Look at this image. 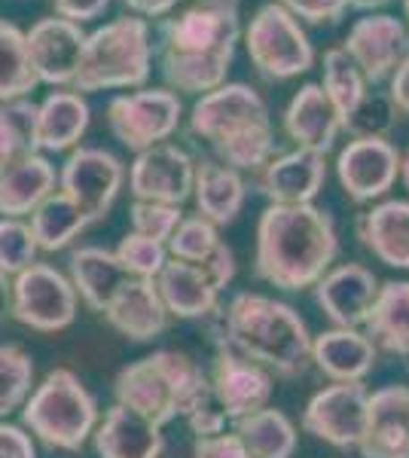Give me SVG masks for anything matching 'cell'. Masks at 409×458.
<instances>
[{
	"label": "cell",
	"mask_w": 409,
	"mask_h": 458,
	"mask_svg": "<svg viewBox=\"0 0 409 458\" xmlns=\"http://www.w3.org/2000/svg\"><path fill=\"white\" fill-rule=\"evenodd\" d=\"M0 458H37L34 437L25 428L0 422Z\"/></svg>",
	"instance_id": "cell-46"
},
{
	"label": "cell",
	"mask_w": 409,
	"mask_h": 458,
	"mask_svg": "<svg viewBox=\"0 0 409 458\" xmlns=\"http://www.w3.org/2000/svg\"><path fill=\"white\" fill-rule=\"evenodd\" d=\"M129 217H132V233L166 245L171 239V233L177 229V224L183 220V211H181V205L141 202V199H135L129 208Z\"/></svg>",
	"instance_id": "cell-42"
},
{
	"label": "cell",
	"mask_w": 409,
	"mask_h": 458,
	"mask_svg": "<svg viewBox=\"0 0 409 458\" xmlns=\"http://www.w3.org/2000/svg\"><path fill=\"white\" fill-rule=\"evenodd\" d=\"M217 245H220V233L211 220H205L202 214H183V220L166 242V250L171 260L199 263L205 257H211Z\"/></svg>",
	"instance_id": "cell-38"
},
{
	"label": "cell",
	"mask_w": 409,
	"mask_h": 458,
	"mask_svg": "<svg viewBox=\"0 0 409 458\" xmlns=\"http://www.w3.org/2000/svg\"><path fill=\"white\" fill-rule=\"evenodd\" d=\"M153 34L150 21L123 16L86 34L80 68L71 89L80 95L107 92V89H141L150 80Z\"/></svg>",
	"instance_id": "cell-6"
},
{
	"label": "cell",
	"mask_w": 409,
	"mask_h": 458,
	"mask_svg": "<svg viewBox=\"0 0 409 458\" xmlns=\"http://www.w3.org/2000/svg\"><path fill=\"white\" fill-rule=\"evenodd\" d=\"M400 177H404V183L409 190V150H406V157H400Z\"/></svg>",
	"instance_id": "cell-52"
},
{
	"label": "cell",
	"mask_w": 409,
	"mask_h": 458,
	"mask_svg": "<svg viewBox=\"0 0 409 458\" xmlns=\"http://www.w3.org/2000/svg\"><path fill=\"white\" fill-rule=\"evenodd\" d=\"M37 242L25 220L19 217H0V272L6 278H16L28 266L37 263Z\"/></svg>",
	"instance_id": "cell-39"
},
{
	"label": "cell",
	"mask_w": 409,
	"mask_h": 458,
	"mask_svg": "<svg viewBox=\"0 0 409 458\" xmlns=\"http://www.w3.org/2000/svg\"><path fill=\"white\" fill-rule=\"evenodd\" d=\"M379 278L361 263L333 266L315 284V302L337 327H363L379 293Z\"/></svg>",
	"instance_id": "cell-19"
},
{
	"label": "cell",
	"mask_w": 409,
	"mask_h": 458,
	"mask_svg": "<svg viewBox=\"0 0 409 458\" xmlns=\"http://www.w3.org/2000/svg\"><path fill=\"white\" fill-rule=\"evenodd\" d=\"M123 4L141 19H159V16H168V13L175 10L177 0H123Z\"/></svg>",
	"instance_id": "cell-49"
},
{
	"label": "cell",
	"mask_w": 409,
	"mask_h": 458,
	"mask_svg": "<svg viewBox=\"0 0 409 458\" xmlns=\"http://www.w3.org/2000/svg\"><path fill=\"white\" fill-rule=\"evenodd\" d=\"M208 388H211V382L190 354L159 349L116 373L114 397L116 403L129 406L144 419H150L153 425L166 428L177 416H187L192 406L202 401Z\"/></svg>",
	"instance_id": "cell-5"
},
{
	"label": "cell",
	"mask_w": 409,
	"mask_h": 458,
	"mask_svg": "<svg viewBox=\"0 0 409 458\" xmlns=\"http://www.w3.org/2000/svg\"><path fill=\"white\" fill-rule=\"evenodd\" d=\"M233 434L254 458H290L296 449V428L281 410L263 406L233 422Z\"/></svg>",
	"instance_id": "cell-33"
},
{
	"label": "cell",
	"mask_w": 409,
	"mask_h": 458,
	"mask_svg": "<svg viewBox=\"0 0 409 458\" xmlns=\"http://www.w3.org/2000/svg\"><path fill=\"white\" fill-rule=\"evenodd\" d=\"M337 174L348 199L376 202L397 183L400 153L388 138H354L339 153Z\"/></svg>",
	"instance_id": "cell-16"
},
{
	"label": "cell",
	"mask_w": 409,
	"mask_h": 458,
	"mask_svg": "<svg viewBox=\"0 0 409 458\" xmlns=\"http://www.w3.org/2000/svg\"><path fill=\"white\" fill-rule=\"evenodd\" d=\"M34 386V360L21 345L0 343V416L25 406Z\"/></svg>",
	"instance_id": "cell-37"
},
{
	"label": "cell",
	"mask_w": 409,
	"mask_h": 458,
	"mask_svg": "<svg viewBox=\"0 0 409 458\" xmlns=\"http://www.w3.org/2000/svg\"><path fill=\"white\" fill-rule=\"evenodd\" d=\"M220 318L217 343L233 345L272 376H300L311 364V334L294 306L263 293H235Z\"/></svg>",
	"instance_id": "cell-3"
},
{
	"label": "cell",
	"mask_w": 409,
	"mask_h": 458,
	"mask_svg": "<svg viewBox=\"0 0 409 458\" xmlns=\"http://www.w3.org/2000/svg\"><path fill=\"white\" fill-rule=\"evenodd\" d=\"M404 10H406V19H409V0H404Z\"/></svg>",
	"instance_id": "cell-53"
},
{
	"label": "cell",
	"mask_w": 409,
	"mask_h": 458,
	"mask_svg": "<svg viewBox=\"0 0 409 458\" xmlns=\"http://www.w3.org/2000/svg\"><path fill=\"white\" fill-rule=\"evenodd\" d=\"M6 315H10V278L0 272V324L6 321Z\"/></svg>",
	"instance_id": "cell-50"
},
{
	"label": "cell",
	"mask_w": 409,
	"mask_h": 458,
	"mask_svg": "<svg viewBox=\"0 0 409 458\" xmlns=\"http://www.w3.org/2000/svg\"><path fill=\"white\" fill-rule=\"evenodd\" d=\"M394 120H397V110L391 101L367 92L361 105L352 110V116L342 123V131H348L352 138H388Z\"/></svg>",
	"instance_id": "cell-41"
},
{
	"label": "cell",
	"mask_w": 409,
	"mask_h": 458,
	"mask_svg": "<svg viewBox=\"0 0 409 458\" xmlns=\"http://www.w3.org/2000/svg\"><path fill=\"white\" fill-rule=\"evenodd\" d=\"M40 86L28 62L25 31L13 21L0 19V101L28 98Z\"/></svg>",
	"instance_id": "cell-34"
},
{
	"label": "cell",
	"mask_w": 409,
	"mask_h": 458,
	"mask_svg": "<svg viewBox=\"0 0 409 458\" xmlns=\"http://www.w3.org/2000/svg\"><path fill=\"white\" fill-rule=\"evenodd\" d=\"M327 181V162L321 153L296 150L272 157L260 168V193L272 205H311Z\"/></svg>",
	"instance_id": "cell-22"
},
{
	"label": "cell",
	"mask_w": 409,
	"mask_h": 458,
	"mask_svg": "<svg viewBox=\"0 0 409 458\" xmlns=\"http://www.w3.org/2000/svg\"><path fill=\"white\" fill-rule=\"evenodd\" d=\"M196 159L177 144H153L129 165V190L141 202L183 205L192 196Z\"/></svg>",
	"instance_id": "cell-15"
},
{
	"label": "cell",
	"mask_w": 409,
	"mask_h": 458,
	"mask_svg": "<svg viewBox=\"0 0 409 458\" xmlns=\"http://www.w3.org/2000/svg\"><path fill=\"white\" fill-rule=\"evenodd\" d=\"M363 248L391 269H409V202L388 199L358 217Z\"/></svg>",
	"instance_id": "cell-28"
},
{
	"label": "cell",
	"mask_w": 409,
	"mask_h": 458,
	"mask_svg": "<svg viewBox=\"0 0 409 458\" xmlns=\"http://www.w3.org/2000/svg\"><path fill=\"white\" fill-rule=\"evenodd\" d=\"M114 254L132 278H156L162 272V266L168 263L166 245L153 239H144V235H138V233H125Z\"/></svg>",
	"instance_id": "cell-40"
},
{
	"label": "cell",
	"mask_w": 409,
	"mask_h": 458,
	"mask_svg": "<svg viewBox=\"0 0 409 458\" xmlns=\"http://www.w3.org/2000/svg\"><path fill=\"white\" fill-rule=\"evenodd\" d=\"M183 419H187L190 431L196 434V437H214V434L226 431V425H229V416L223 412V406H220L217 397H214L211 388L205 391L202 401L192 406V410Z\"/></svg>",
	"instance_id": "cell-43"
},
{
	"label": "cell",
	"mask_w": 409,
	"mask_h": 458,
	"mask_svg": "<svg viewBox=\"0 0 409 458\" xmlns=\"http://www.w3.org/2000/svg\"><path fill=\"white\" fill-rule=\"evenodd\" d=\"M208 382H211V391L220 401L223 412L229 416V425L269 406L275 391V376L226 343H217Z\"/></svg>",
	"instance_id": "cell-14"
},
{
	"label": "cell",
	"mask_w": 409,
	"mask_h": 458,
	"mask_svg": "<svg viewBox=\"0 0 409 458\" xmlns=\"http://www.w3.org/2000/svg\"><path fill=\"white\" fill-rule=\"evenodd\" d=\"M89 101L73 89H55L37 105V150L64 153L80 144L89 129Z\"/></svg>",
	"instance_id": "cell-27"
},
{
	"label": "cell",
	"mask_w": 409,
	"mask_h": 458,
	"mask_svg": "<svg viewBox=\"0 0 409 458\" xmlns=\"http://www.w3.org/2000/svg\"><path fill=\"white\" fill-rule=\"evenodd\" d=\"M52 6H55L58 19H68V21L83 25V21H92V19L104 16V10L110 6V0H52Z\"/></svg>",
	"instance_id": "cell-47"
},
{
	"label": "cell",
	"mask_w": 409,
	"mask_h": 458,
	"mask_svg": "<svg viewBox=\"0 0 409 458\" xmlns=\"http://www.w3.org/2000/svg\"><path fill=\"white\" fill-rule=\"evenodd\" d=\"M248 187L242 181V172L223 165L217 159H199L192 172V199L205 220L214 226H226L244 208Z\"/></svg>",
	"instance_id": "cell-29"
},
{
	"label": "cell",
	"mask_w": 409,
	"mask_h": 458,
	"mask_svg": "<svg viewBox=\"0 0 409 458\" xmlns=\"http://www.w3.org/2000/svg\"><path fill=\"white\" fill-rule=\"evenodd\" d=\"M190 131L211 144L217 162L235 172H260L275 153L269 107L257 89L244 83L205 92L190 114Z\"/></svg>",
	"instance_id": "cell-4"
},
{
	"label": "cell",
	"mask_w": 409,
	"mask_h": 458,
	"mask_svg": "<svg viewBox=\"0 0 409 458\" xmlns=\"http://www.w3.org/2000/svg\"><path fill=\"white\" fill-rule=\"evenodd\" d=\"M104 318L120 336L132 343H150L168 330V309L156 291L153 278H129L116 297L104 306Z\"/></svg>",
	"instance_id": "cell-21"
},
{
	"label": "cell",
	"mask_w": 409,
	"mask_h": 458,
	"mask_svg": "<svg viewBox=\"0 0 409 458\" xmlns=\"http://www.w3.org/2000/svg\"><path fill=\"white\" fill-rule=\"evenodd\" d=\"M379 349L354 327H333L311 336V364L333 382H363L373 373Z\"/></svg>",
	"instance_id": "cell-24"
},
{
	"label": "cell",
	"mask_w": 409,
	"mask_h": 458,
	"mask_svg": "<svg viewBox=\"0 0 409 458\" xmlns=\"http://www.w3.org/2000/svg\"><path fill=\"white\" fill-rule=\"evenodd\" d=\"M388 101L394 105L397 114L409 116V55L400 62V68L391 73V89H388Z\"/></svg>",
	"instance_id": "cell-48"
},
{
	"label": "cell",
	"mask_w": 409,
	"mask_h": 458,
	"mask_svg": "<svg viewBox=\"0 0 409 458\" xmlns=\"http://www.w3.org/2000/svg\"><path fill=\"white\" fill-rule=\"evenodd\" d=\"M37 150V105L31 98L0 101V165Z\"/></svg>",
	"instance_id": "cell-36"
},
{
	"label": "cell",
	"mask_w": 409,
	"mask_h": 458,
	"mask_svg": "<svg viewBox=\"0 0 409 458\" xmlns=\"http://www.w3.org/2000/svg\"><path fill=\"white\" fill-rule=\"evenodd\" d=\"M77 291L71 278L49 263H31L10 282V315L40 334H58L77 318Z\"/></svg>",
	"instance_id": "cell-10"
},
{
	"label": "cell",
	"mask_w": 409,
	"mask_h": 458,
	"mask_svg": "<svg viewBox=\"0 0 409 458\" xmlns=\"http://www.w3.org/2000/svg\"><path fill=\"white\" fill-rule=\"evenodd\" d=\"M28 226H31V233H34L37 248L55 254V250H64L68 245H73V242L80 239V233H86V229L92 226V220L80 211V205L73 202V199L55 190V193L47 196L31 211V224Z\"/></svg>",
	"instance_id": "cell-32"
},
{
	"label": "cell",
	"mask_w": 409,
	"mask_h": 458,
	"mask_svg": "<svg viewBox=\"0 0 409 458\" xmlns=\"http://www.w3.org/2000/svg\"><path fill=\"white\" fill-rule=\"evenodd\" d=\"M361 458H409V386H385L370 394Z\"/></svg>",
	"instance_id": "cell-20"
},
{
	"label": "cell",
	"mask_w": 409,
	"mask_h": 458,
	"mask_svg": "<svg viewBox=\"0 0 409 458\" xmlns=\"http://www.w3.org/2000/svg\"><path fill=\"white\" fill-rule=\"evenodd\" d=\"M86 31L83 25L68 19H40L25 31L28 62L37 77V83L47 86H71L73 73L80 68V55H83Z\"/></svg>",
	"instance_id": "cell-18"
},
{
	"label": "cell",
	"mask_w": 409,
	"mask_h": 458,
	"mask_svg": "<svg viewBox=\"0 0 409 458\" xmlns=\"http://www.w3.org/2000/svg\"><path fill=\"white\" fill-rule=\"evenodd\" d=\"M21 425L47 446L77 453L98 428V401L77 373L58 367L28 394L21 406Z\"/></svg>",
	"instance_id": "cell-7"
},
{
	"label": "cell",
	"mask_w": 409,
	"mask_h": 458,
	"mask_svg": "<svg viewBox=\"0 0 409 458\" xmlns=\"http://www.w3.org/2000/svg\"><path fill=\"white\" fill-rule=\"evenodd\" d=\"M181 98L168 89H138L110 98L107 125L114 138L129 150H147L168 141L181 125Z\"/></svg>",
	"instance_id": "cell-11"
},
{
	"label": "cell",
	"mask_w": 409,
	"mask_h": 458,
	"mask_svg": "<svg viewBox=\"0 0 409 458\" xmlns=\"http://www.w3.org/2000/svg\"><path fill=\"white\" fill-rule=\"evenodd\" d=\"M58 190V172L43 153H28L0 165V214L25 217Z\"/></svg>",
	"instance_id": "cell-25"
},
{
	"label": "cell",
	"mask_w": 409,
	"mask_h": 458,
	"mask_svg": "<svg viewBox=\"0 0 409 458\" xmlns=\"http://www.w3.org/2000/svg\"><path fill=\"white\" fill-rule=\"evenodd\" d=\"M71 269V284L77 291V297L86 302L92 312H104L110 300L116 297V291L129 282V272L123 269V263L116 260L114 250H104L95 245L77 248L68 260Z\"/></svg>",
	"instance_id": "cell-30"
},
{
	"label": "cell",
	"mask_w": 409,
	"mask_h": 458,
	"mask_svg": "<svg viewBox=\"0 0 409 458\" xmlns=\"http://www.w3.org/2000/svg\"><path fill=\"white\" fill-rule=\"evenodd\" d=\"M339 254L333 217L315 205H269L257 224L254 269L266 284L306 291L321 282Z\"/></svg>",
	"instance_id": "cell-2"
},
{
	"label": "cell",
	"mask_w": 409,
	"mask_h": 458,
	"mask_svg": "<svg viewBox=\"0 0 409 458\" xmlns=\"http://www.w3.org/2000/svg\"><path fill=\"white\" fill-rule=\"evenodd\" d=\"M367 403L370 391L363 382H333L309 401L302 428L337 449H358L367 428Z\"/></svg>",
	"instance_id": "cell-13"
},
{
	"label": "cell",
	"mask_w": 409,
	"mask_h": 458,
	"mask_svg": "<svg viewBox=\"0 0 409 458\" xmlns=\"http://www.w3.org/2000/svg\"><path fill=\"white\" fill-rule=\"evenodd\" d=\"M275 4L285 6L294 19L300 16L311 25H321V21H339L352 0H275Z\"/></svg>",
	"instance_id": "cell-44"
},
{
	"label": "cell",
	"mask_w": 409,
	"mask_h": 458,
	"mask_svg": "<svg viewBox=\"0 0 409 458\" xmlns=\"http://www.w3.org/2000/svg\"><path fill=\"white\" fill-rule=\"evenodd\" d=\"M321 89L327 98H330L333 110L339 114V123H345L352 116V110L363 101V95H367V80L361 77L358 64L348 58L342 47H333L324 53Z\"/></svg>",
	"instance_id": "cell-35"
},
{
	"label": "cell",
	"mask_w": 409,
	"mask_h": 458,
	"mask_svg": "<svg viewBox=\"0 0 409 458\" xmlns=\"http://www.w3.org/2000/svg\"><path fill=\"white\" fill-rule=\"evenodd\" d=\"M285 131L290 135V141H296L302 150L321 153V157L333 150V141L342 131V123L330 105V98H327L318 83L302 86L290 98L285 110Z\"/></svg>",
	"instance_id": "cell-26"
},
{
	"label": "cell",
	"mask_w": 409,
	"mask_h": 458,
	"mask_svg": "<svg viewBox=\"0 0 409 458\" xmlns=\"http://www.w3.org/2000/svg\"><path fill=\"white\" fill-rule=\"evenodd\" d=\"M235 278V254L229 245H217L211 257L199 263L171 260L162 266V272L153 278L156 291L166 302L168 315H177L183 321L211 318L220 309V291Z\"/></svg>",
	"instance_id": "cell-8"
},
{
	"label": "cell",
	"mask_w": 409,
	"mask_h": 458,
	"mask_svg": "<svg viewBox=\"0 0 409 458\" xmlns=\"http://www.w3.org/2000/svg\"><path fill=\"white\" fill-rule=\"evenodd\" d=\"M192 458H254L242 446V440L233 431L214 434V437H196Z\"/></svg>",
	"instance_id": "cell-45"
},
{
	"label": "cell",
	"mask_w": 409,
	"mask_h": 458,
	"mask_svg": "<svg viewBox=\"0 0 409 458\" xmlns=\"http://www.w3.org/2000/svg\"><path fill=\"white\" fill-rule=\"evenodd\" d=\"M242 37L239 0H196L159 25V71L177 92L205 95L226 83Z\"/></svg>",
	"instance_id": "cell-1"
},
{
	"label": "cell",
	"mask_w": 409,
	"mask_h": 458,
	"mask_svg": "<svg viewBox=\"0 0 409 458\" xmlns=\"http://www.w3.org/2000/svg\"><path fill=\"white\" fill-rule=\"evenodd\" d=\"M123 183L125 165L104 147H77L58 172V193L73 199L92 224L107 217Z\"/></svg>",
	"instance_id": "cell-12"
},
{
	"label": "cell",
	"mask_w": 409,
	"mask_h": 458,
	"mask_svg": "<svg viewBox=\"0 0 409 458\" xmlns=\"http://www.w3.org/2000/svg\"><path fill=\"white\" fill-rule=\"evenodd\" d=\"M342 49L358 64L361 77L367 83H382L409 55V31L400 19L379 13V16L354 21Z\"/></svg>",
	"instance_id": "cell-17"
},
{
	"label": "cell",
	"mask_w": 409,
	"mask_h": 458,
	"mask_svg": "<svg viewBox=\"0 0 409 458\" xmlns=\"http://www.w3.org/2000/svg\"><path fill=\"white\" fill-rule=\"evenodd\" d=\"M363 327L376 349L409 358V282L379 284L376 302Z\"/></svg>",
	"instance_id": "cell-31"
},
{
	"label": "cell",
	"mask_w": 409,
	"mask_h": 458,
	"mask_svg": "<svg viewBox=\"0 0 409 458\" xmlns=\"http://www.w3.org/2000/svg\"><path fill=\"white\" fill-rule=\"evenodd\" d=\"M92 440L98 458H162L166 453L162 428L123 403H114L104 412V422L95 428Z\"/></svg>",
	"instance_id": "cell-23"
},
{
	"label": "cell",
	"mask_w": 409,
	"mask_h": 458,
	"mask_svg": "<svg viewBox=\"0 0 409 458\" xmlns=\"http://www.w3.org/2000/svg\"><path fill=\"white\" fill-rule=\"evenodd\" d=\"M244 47L251 64L266 80L300 77L315 64V49L306 31L281 4H266L254 13L244 31Z\"/></svg>",
	"instance_id": "cell-9"
},
{
	"label": "cell",
	"mask_w": 409,
	"mask_h": 458,
	"mask_svg": "<svg viewBox=\"0 0 409 458\" xmlns=\"http://www.w3.org/2000/svg\"><path fill=\"white\" fill-rule=\"evenodd\" d=\"M385 4H391V0H352V6H358V10H379Z\"/></svg>",
	"instance_id": "cell-51"
}]
</instances>
